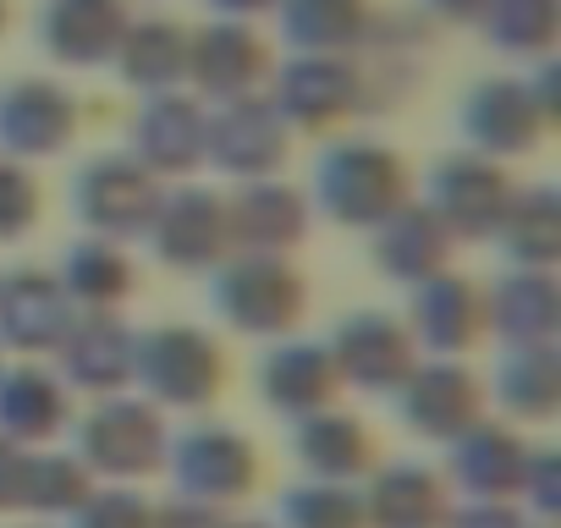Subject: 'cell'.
Wrapping results in <instances>:
<instances>
[{
  "label": "cell",
  "mask_w": 561,
  "mask_h": 528,
  "mask_svg": "<svg viewBox=\"0 0 561 528\" xmlns=\"http://www.w3.org/2000/svg\"><path fill=\"white\" fill-rule=\"evenodd\" d=\"M111 34H116L111 0H61L50 12V39L61 56H100Z\"/></svg>",
  "instance_id": "cell-1"
},
{
  "label": "cell",
  "mask_w": 561,
  "mask_h": 528,
  "mask_svg": "<svg viewBox=\"0 0 561 528\" xmlns=\"http://www.w3.org/2000/svg\"><path fill=\"white\" fill-rule=\"evenodd\" d=\"M495 28L501 39L534 45L550 34V0H495Z\"/></svg>",
  "instance_id": "cell-2"
},
{
  "label": "cell",
  "mask_w": 561,
  "mask_h": 528,
  "mask_svg": "<svg viewBox=\"0 0 561 528\" xmlns=\"http://www.w3.org/2000/svg\"><path fill=\"white\" fill-rule=\"evenodd\" d=\"M353 23V0H304L293 7V34L304 39H336Z\"/></svg>",
  "instance_id": "cell-3"
},
{
  "label": "cell",
  "mask_w": 561,
  "mask_h": 528,
  "mask_svg": "<svg viewBox=\"0 0 561 528\" xmlns=\"http://www.w3.org/2000/svg\"><path fill=\"white\" fill-rule=\"evenodd\" d=\"M220 7H231V12H253V7H264V0H220Z\"/></svg>",
  "instance_id": "cell-4"
},
{
  "label": "cell",
  "mask_w": 561,
  "mask_h": 528,
  "mask_svg": "<svg viewBox=\"0 0 561 528\" xmlns=\"http://www.w3.org/2000/svg\"><path fill=\"white\" fill-rule=\"evenodd\" d=\"M440 7H451V12H473L479 0H440Z\"/></svg>",
  "instance_id": "cell-5"
}]
</instances>
